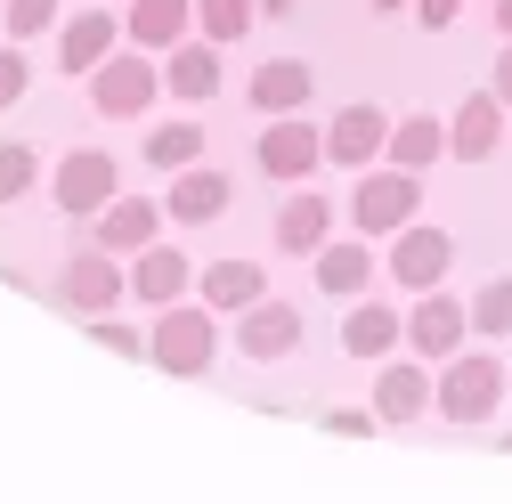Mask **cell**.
Instances as JSON below:
<instances>
[{"label": "cell", "instance_id": "obj_1", "mask_svg": "<svg viewBox=\"0 0 512 504\" xmlns=\"http://www.w3.org/2000/svg\"><path fill=\"white\" fill-rule=\"evenodd\" d=\"M504 358H488V350H456L447 358V374H431V407L447 415V423H488L496 407H504Z\"/></svg>", "mask_w": 512, "mask_h": 504}, {"label": "cell", "instance_id": "obj_2", "mask_svg": "<svg viewBox=\"0 0 512 504\" xmlns=\"http://www.w3.org/2000/svg\"><path fill=\"white\" fill-rule=\"evenodd\" d=\"M212 350H220V334H212V309L163 301V318H155V334H147V358H155L163 374H212Z\"/></svg>", "mask_w": 512, "mask_h": 504}, {"label": "cell", "instance_id": "obj_3", "mask_svg": "<svg viewBox=\"0 0 512 504\" xmlns=\"http://www.w3.org/2000/svg\"><path fill=\"white\" fill-rule=\"evenodd\" d=\"M423 212V171H366L358 187H350V220L366 228V236H399L407 220Z\"/></svg>", "mask_w": 512, "mask_h": 504}, {"label": "cell", "instance_id": "obj_4", "mask_svg": "<svg viewBox=\"0 0 512 504\" xmlns=\"http://www.w3.org/2000/svg\"><path fill=\"white\" fill-rule=\"evenodd\" d=\"M155 90H163V74L147 66L139 49H114L106 66H90V106H98L106 122H122V114H147V106H155Z\"/></svg>", "mask_w": 512, "mask_h": 504}, {"label": "cell", "instance_id": "obj_5", "mask_svg": "<svg viewBox=\"0 0 512 504\" xmlns=\"http://www.w3.org/2000/svg\"><path fill=\"white\" fill-rule=\"evenodd\" d=\"M57 309H82V318H98V309H114L122 301V252H106V244H82L66 269H57V293H49Z\"/></svg>", "mask_w": 512, "mask_h": 504}, {"label": "cell", "instance_id": "obj_6", "mask_svg": "<svg viewBox=\"0 0 512 504\" xmlns=\"http://www.w3.org/2000/svg\"><path fill=\"white\" fill-rule=\"evenodd\" d=\"M114 196H122V163H114V155H98V147H74L66 163H57V212L90 220V212H106Z\"/></svg>", "mask_w": 512, "mask_h": 504}, {"label": "cell", "instance_id": "obj_7", "mask_svg": "<svg viewBox=\"0 0 512 504\" xmlns=\"http://www.w3.org/2000/svg\"><path fill=\"white\" fill-rule=\"evenodd\" d=\"M464 334H472V309H464L456 293H439V285L415 293V309H407V342H415V358H439V366H447V358L464 350Z\"/></svg>", "mask_w": 512, "mask_h": 504}, {"label": "cell", "instance_id": "obj_8", "mask_svg": "<svg viewBox=\"0 0 512 504\" xmlns=\"http://www.w3.org/2000/svg\"><path fill=\"white\" fill-rule=\"evenodd\" d=\"M447 269H456V236L447 228H399L391 236V277L407 285V293H431V285H447Z\"/></svg>", "mask_w": 512, "mask_h": 504}, {"label": "cell", "instance_id": "obj_9", "mask_svg": "<svg viewBox=\"0 0 512 504\" xmlns=\"http://www.w3.org/2000/svg\"><path fill=\"white\" fill-rule=\"evenodd\" d=\"M252 163H261L269 179H309L317 163H326V131L301 122V114H277L269 131H261V147H252Z\"/></svg>", "mask_w": 512, "mask_h": 504}, {"label": "cell", "instance_id": "obj_10", "mask_svg": "<svg viewBox=\"0 0 512 504\" xmlns=\"http://www.w3.org/2000/svg\"><path fill=\"white\" fill-rule=\"evenodd\" d=\"M228 204H236V179H228V171H212V163H187V171H171L163 220H179V228H204V220H220Z\"/></svg>", "mask_w": 512, "mask_h": 504}, {"label": "cell", "instance_id": "obj_11", "mask_svg": "<svg viewBox=\"0 0 512 504\" xmlns=\"http://www.w3.org/2000/svg\"><path fill=\"white\" fill-rule=\"evenodd\" d=\"M236 350L244 358H293L301 350V309L277 301V293H261L252 309H236Z\"/></svg>", "mask_w": 512, "mask_h": 504}, {"label": "cell", "instance_id": "obj_12", "mask_svg": "<svg viewBox=\"0 0 512 504\" xmlns=\"http://www.w3.org/2000/svg\"><path fill=\"white\" fill-rule=\"evenodd\" d=\"M382 147H391V114H382V106H342L334 122H326V163H342V171H366Z\"/></svg>", "mask_w": 512, "mask_h": 504}, {"label": "cell", "instance_id": "obj_13", "mask_svg": "<svg viewBox=\"0 0 512 504\" xmlns=\"http://www.w3.org/2000/svg\"><path fill=\"white\" fill-rule=\"evenodd\" d=\"M496 147H504V98L472 90L456 114H447V155H456V163H488Z\"/></svg>", "mask_w": 512, "mask_h": 504}, {"label": "cell", "instance_id": "obj_14", "mask_svg": "<svg viewBox=\"0 0 512 504\" xmlns=\"http://www.w3.org/2000/svg\"><path fill=\"white\" fill-rule=\"evenodd\" d=\"M374 415H382V423L431 415V366H423V358H382V374H374Z\"/></svg>", "mask_w": 512, "mask_h": 504}, {"label": "cell", "instance_id": "obj_15", "mask_svg": "<svg viewBox=\"0 0 512 504\" xmlns=\"http://www.w3.org/2000/svg\"><path fill=\"white\" fill-rule=\"evenodd\" d=\"M155 228H163V204H147V196H114L106 212H90V244H106V252H147Z\"/></svg>", "mask_w": 512, "mask_h": 504}, {"label": "cell", "instance_id": "obj_16", "mask_svg": "<svg viewBox=\"0 0 512 504\" xmlns=\"http://www.w3.org/2000/svg\"><path fill=\"white\" fill-rule=\"evenodd\" d=\"M244 98L261 106V114H301V106L317 98V74L301 66V57H269V66H252Z\"/></svg>", "mask_w": 512, "mask_h": 504}, {"label": "cell", "instance_id": "obj_17", "mask_svg": "<svg viewBox=\"0 0 512 504\" xmlns=\"http://www.w3.org/2000/svg\"><path fill=\"white\" fill-rule=\"evenodd\" d=\"M114 41H122V25H114L106 9H74V25L57 33V66H66V74H90V66L114 57Z\"/></svg>", "mask_w": 512, "mask_h": 504}, {"label": "cell", "instance_id": "obj_18", "mask_svg": "<svg viewBox=\"0 0 512 504\" xmlns=\"http://www.w3.org/2000/svg\"><path fill=\"white\" fill-rule=\"evenodd\" d=\"M399 342H407V318H399V309H382V301H358L350 318H342V350H350V358H374V366H382Z\"/></svg>", "mask_w": 512, "mask_h": 504}, {"label": "cell", "instance_id": "obj_19", "mask_svg": "<svg viewBox=\"0 0 512 504\" xmlns=\"http://www.w3.org/2000/svg\"><path fill=\"white\" fill-rule=\"evenodd\" d=\"M326 236H334V204L317 196V187H301V196L277 204V244H285V252H301V261H309Z\"/></svg>", "mask_w": 512, "mask_h": 504}, {"label": "cell", "instance_id": "obj_20", "mask_svg": "<svg viewBox=\"0 0 512 504\" xmlns=\"http://www.w3.org/2000/svg\"><path fill=\"white\" fill-rule=\"evenodd\" d=\"M309 261H317V293H334V301H358V293L374 285V252H366V244H334V236H326Z\"/></svg>", "mask_w": 512, "mask_h": 504}, {"label": "cell", "instance_id": "obj_21", "mask_svg": "<svg viewBox=\"0 0 512 504\" xmlns=\"http://www.w3.org/2000/svg\"><path fill=\"white\" fill-rule=\"evenodd\" d=\"M163 90L187 98V106L212 98V90H220V41H179V49H171V66H163Z\"/></svg>", "mask_w": 512, "mask_h": 504}, {"label": "cell", "instance_id": "obj_22", "mask_svg": "<svg viewBox=\"0 0 512 504\" xmlns=\"http://www.w3.org/2000/svg\"><path fill=\"white\" fill-rule=\"evenodd\" d=\"M131 293H139L147 309L179 301V293H187V252H179V244H147L139 261H131Z\"/></svg>", "mask_w": 512, "mask_h": 504}, {"label": "cell", "instance_id": "obj_23", "mask_svg": "<svg viewBox=\"0 0 512 504\" xmlns=\"http://www.w3.org/2000/svg\"><path fill=\"white\" fill-rule=\"evenodd\" d=\"M382 155H391L399 171H431V163L447 155V122H439V114H399V122H391V147H382Z\"/></svg>", "mask_w": 512, "mask_h": 504}, {"label": "cell", "instance_id": "obj_24", "mask_svg": "<svg viewBox=\"0 0 512 504\" xmlns=\"http://www.w3.org/2000/svg\"><path fill=\"white\" fill-rule=\"evenodd\" d=\"M196 285H204V309H252L269 293V269L261 261H212Z\"/></svg>", "mask_w": 512, "mask_h": 504}, {"label": "cell", "instance_id": "obj_25", "mask_svg": "<svg viewBox=\"0 0 512 504\" xmlns=\"http://www.w3.org/2000/svg\"><path fill=\"white\" fill-rule=\"evenodd\" d=\"M122 33L139 49H179L187 41V0H139V9L122 17Z\"/></svg>", "mask_w": 512, "mask_h": 504}, {"label": "cell", "instance_id": "obj_26", "mask_svg": "<svg viewBox=\"0 0 512 504\" xmlns=\"http://www.w3.org/2000/svg\"><path fill=\"white\" fill-rule=\"evenodd\" d=\"M147 163H155V171H187V163H204V122H196V114L155 122V131H147Z\"/></svg>", "mask_w": 512, "mask_h": 504}, {"label": "cell", "instance_id": "obj_27", "mask_svg": "<svg viewBox=\"0 0 512 504\" xmlns=\"http://www.w3.org/2000/svg\"><path fill=\"white\" fill-rule=\"evenodd\" d=\"M464 309H472V334L504 342V334H512V277H488V285H480Z\"/></svg>", "mask_w": 512, "mask_h": 504}, {"label": "cell", "instance_id": "obj_28", "mask_svg": "<svg viewBox=\"0 0 512 504\" xmlns=\"http://www.w3.org/2000/svg\"><path fill=\"white\" fill-rule=\"evenodd\" d=\"M252 9H261V0H196V25H204V41H244L252 33Z\"/></svg>", "mask_w": 512, "mask_h": 504}, {"label": "cell", "instance_id": "obj_29", "mask_svg": "<svg viewBox=\"0 0 512 504\" xmlns=\"http://www.w3.org/2000/svg\"><path fill=\"white\" fill-rule=\"evenodd\" d=\"M33 179H41V155H33L25 139H9V147H0V204H17Z\"/></svg>", "mask_w": 512, "mask_h": 504}, {"label": "cell", "instance_id": "obj_30", "mask_svg": "<svg viewBox=\"0 0 512 504\" xmlns=\"http://www.w3.org/2000/svg\"><path fill=\"white\" fill-rule=\"evenodd\" d=\"M90 342H106V350H122V358H147V334H131L122 318H106V309L90 318Z\"/></svg>", "mask_w": 512, "mask_h": 504}, {"label": "cell", "instance_id": "obj_31", "mask_svg": "<svg viewBox=\"0 0 512 504\" xmlns=\"http://www.w3.org/2000/svg\"><path fill=\"white\" fill-rule=\"evenodd\" d=\"M326 431L334 439H366V431H382V415L374 407H326Z\"/></svg>", "mask_w": 512, "mask_h": 504}, {"label": "cell", "instance_id": "obj_32", "mask_svg": "<svg viewBox=\"0 0 512 504\" xmlns=\"http://www.w3.org/2000/svg\"><path fill=\"white\" fill-rule=\"evenodd\" d=\"M49 17H57V0H9V33L25 41V33H49Z\"/></svg>", "mask_w": 512, "mask_h": 504}, {"label": "cell", "instance_id": "obj_33", "mask_svg": "<svg viewBox=\"0 0 512 504\" xmlns=\"http://www.w3.org/2000/svg\"><path fill=\"white\" fill-rule=\"evenodd\" d=\"M17 98H25V57L0 49V106H17Z\"/></svg>", "mask_w": 512, "mask_h": 504}, {"label": "cell", "instance_id": "obj_34", "mask_svg": "<svg viewBox=\"0 0 512 504\" xmlns=\"http://www.w3.org/2000/svg\"><path fill=\"white\" fill-rule=\"evenodd\" d=\"M415 17H423L431 33H447V25H456V17H464V0H415Z\"/></svg>", "mask_w": 512, "mask_h": 504}, {"label": "cell", "instance_id": "obj_35", "mask_svg": "<svg viewBox=\"0 0 512 504\" xmlns=\"http://www.w3.org/2000/svg\"><path fill=\"white\" fill-rule=\"evenodd\" d=\"M488 90H496V98H504V106H512V41H504V49H496V74H488Z\"/></svg>", "mask_w": 512, "mask_h": 504}, {"label": "cell", "instance_id": "obj_36", "mask_svg": "<svg viewBox=\"0 0 512 504\" xmlns=\"http://www.w3.org/2000/svg\"><path fill=\"white\" fill-rule=\"evenodd\" d=\"M496 33H504V41H512V0H496Z\"/></svg>", "mask_w": 512, "mask_h": 504}, {"label": "cell", "instance_id": "obj_37", "mask_svg": "<svg viewBox=\"0 0 512 504\" xmlns=\"http://www.w3.org/2000/svg\"><path fill=\"white\" fill-rule=\"evenodd\" d=\"M374 9H382V17H391V9H415V0H374Z\"/></svg>", "mask_w": 512, "mask_h": 504}, {"label": "cell", "instance_id": "obj_38", "mask_svg": "<svg viewBox=\"0 0 512 504\" xmlns=\"http://www.w3.org/2000/svg\"><path fill=\"white\" fill-rule=\"evenodd\" d=\"M496 448H504V456H512V439H496Z\"/></svg>", "mask_w": 512, "mask_h": 504}, {"label": "cell", "instance_id": "obj_39", "mask_svg": "<svg viewBox=\"0 0 512 504\" xmlns=\"http://www.w3.org/2000/svg\"><path fill=\"white\" fill-rule=\"evenodd\" d=\"M504 391H512V383H504Z\"/></svg>", "mask_w": 512, "mask_h": 504}]
</instances>
